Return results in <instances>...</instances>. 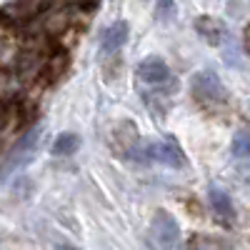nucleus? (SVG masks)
<instances>
[{
	"mask_svg": "<svg viewBox=\"0 0 250 250\" xmlns=\"http://www.w3.org/2000/svg\"><path fill=\"white\" fill-rule=\"evenodd\" d=\"M243 48H245V53L250 55V23H248L245 33H243Z\"/></svg>",
	"mask_w": 250,
	"mask_h": 250,
	"instance_id": "nucleus-13",
	"label": "nucleus"
},
{
	"mask_svg": "<svg viewBox=\"0 0 250 250\" xmlns=\"http://www.w3.org/2000/svg\"><path fill=\"white\" fill-rule=\"evenodd\" d=\"M175 15V0H158V18L170 20Z\"/></svg>",
	"mask_w": 250,
	"mask_h": 250,
	"instance_id": "nucleus-12",
	"label": "nucleus"
},
{
	"mask_svg": "<svg viewBox=\"0 0 250 250\" xmlns=\"http://www.w3.org/2000/svg\"><path fill=\"white\" fill-rule=\"evenodd\" d=\"M58 250H75V248H68V245H62V248H58Z\"/></svg>",
	"mask_w": 250,
	"mask_h": 250,
	"instance_id": "nucleus-14",
	"label": "nucleus"
},
{
	"mask_svg": "<svg viewBox=\"0 0 250 250\" xmlns=\"http://www.w3.org/2000/svg\"><path fill=\"white\" fill-rule=\"evenodd\" d=\"M230 150H233L235 158H240V160H250V128H240V130L233 135Z\"/></svg>",
	"mask_w": 250,
	"mask_h": 250,
	"instance_id": "nucleus-11",
	"label": "nucleus"
},
{
	"mask_svg": "<svg viewBox=\"0 0 250 250\" xmlns=\"http://www.w3.org/2000/svg\"><path fill=\"white\" fill-rule=\"evenodd\" d=\"M43 125H38V128H33L30 133H25L23 138L18 140V145L8 153V158H5V163H3V175H8V173H13V170H18V168H23V165H28L33 158H35V153H38V148H40V140H43Z\"/></svg>",
	"mask_w": 250,
	"mask_h": 250,
	"instance_id": "nucleus-3",
	"label": "nucleus"
},
{
	"mask_svg": "<svg viewBox=\"0 0 250 250\" xmlns=\"http://www.w3.org/2000/svg\"><path fill=\"white\" fill-rule=\"evenodd\" d=\"M190 93L198 103H203V105H223L228 100L223 83L213 70H198L190 78Z\"/></svg>",
	"mask_w": 250,
	"mask_h": 250,
	"instance_id": "nucleus-2",
	"label": "nucleus"
},
{
	"mask_svg": "<svg viewBox=\"0 0 250 250\" xmlns=\"http://www.w3.org/2000/svg\"><path fill=\"white\" fill-rule=\"evenodd\" d=\"M138 80L145 83L148 88H155V90H165V85H173V73L168 68V62L158 55H148L140 60V65L135 70Z\"/></svg>",
	"mask_w": 250,
	"mask_h": 250,
	"instance_id": "nucleus-4",
	"label": "nucleus"
},
{
	"mask_svg": "<svg viewBox=\"0 0 250 250\" xmlns=\"http://www.w3.org/2000/svg\"><path fill=\"white\" fill-rule=\"evenodd\" d=\"M183 250H230L220 238H213V235H193L183 245Z\"/></svg>",
	"mask_w": 250,
	"mask_h": 250,
	"instance_id": "nucleus-9",
	"label": "nucleus"
},
{
	"mask_svg": "<svg viewBox=\"0 0 250 250\" xmlns=\"http://www.w3.org/2000/svg\"><path fill=\"white\" fill-rule=\"evenodd\" d=\"M128 38H130V25L125 23V20H115V23H110L100 35V53L103 55H115L118 50L125 48Z\"/></svg>",
	"mask_w": 250,
	"mask_h": 250,
	"instance_id": "nucleus-6",
	"label": "nucleus"
},
{
	"mask_svg": "<svg viewBox=\"0 0 250 250\" xmlns=\"http://www.w3.org/2000/svg\"><path fill=\"white\" fill-rule=\"evenodd\" d=\"M208 200H210V208L215 210L218 218L230 220V223L235 220V205H233L230 195H228L225 190H220L218 185H210V188H208Z\"/></svg>",
	"mask_w": 250,
	"mask_h": 250,
	"instance_id": "nucleus-7",
	"label": "nucleus"
},
{
	"mask_svg": "<svg viewBox=\"0 0 250 250\" xmlns=\"http://www.w3.org/2000/svg\"><path fill=\"white\" fill-rule=\"evenodd\" d=\"M150 233H153L155 243L160 248H165V250H175L178 243H180V225H178V220L168 210H158L153 215Z\"/></svg>",
	"mask_w": 250,
	"mask_h": 250,
	"instance_id": "nucleus-5",
	"label": "nucleus"
},
{
	"mask_svg": "<svg viewBox=\"0 0 250 250\" xmlns=\"http://www.w3.org/2000/svg\"><path fill=\"white\" fill-rule=\"evenodd\" d=\"M80 148V138L75 133H60L53 143V155H73Z\"/></svg>",
	"mask_w": 250,
	"mask_h": 250,
	"instance_id": "nucleus-10",
	"label": "nucleus"
},
{
	"mask_svg": "<svg viewBox=\"0 0 250 250\" xmlns=\"http://www.w3.org/2000/svg\"><path fill=\"white\" fill-rule=\"evenodd\" d=\"M138 163H160V165H168V168H183L188 163L180 145L168 138V140H160V143H138V148L130 155Z\"/></svg>",
	"mask_w": 250,
	"mask_h": 250,
	"instance_id": "nucleus-1",
	"label": "nucleus"
},
{
	"mask_svg": "<svg viewBox=\"0 0 250 250\" xmlns=\"http://www.w3.org/2000/svg\"><path fill=\"white\" fill-rule=\"evenodd\" d=\"M195 28H198V33H200V35H203L210 45H220V43H223V38H225V25L220 23V20L210 18V15L198 18Z\"/></svg>",
	"mask_w": 250,
	"mask_h": 250,
	"instance_id": "nucleus-8",
	"label": "nucleus"
}]
</instances>
